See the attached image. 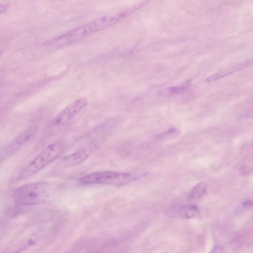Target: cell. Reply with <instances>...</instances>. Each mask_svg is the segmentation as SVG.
Here are the masks:
<instances>
[{
  "label": "cell",
  "instance_id": "4fadbf2b",
  "mask_svg": "<svg viewBox=\"0 0 253 253\" xmlns=\"http://www.w3.org/2000/svg\"><path fill=\"white\" fill-rule=\"evenodd\" d=\"M243 205L245 208L250 209L252 207L253 203L251 200H247L243 203Z\"/></svg>",
  "mask_w": 253,
  "mask_h": 253
},
{
  "label": "cell",
  "instance_id": "ba28073f",
  "mask_svg": "<svg viewBox=\"0 0 253 253\" xmlns=\"http://www.w3.org/2000/svg\"><path fill=\"white\" fill-rule=\"evenodd\" d=\"M180 212L185 217L191 218L199 212V208L196 205L188 204L184 205L181 208Z\"/></svg>",
  "mask_w": 253,
  "mask_h": 253
},
{
  "label": "cell",
  "instance_id": "7a4b0ae2",
  "mask_svg": "<svg viewBox=\"0 0 253 253\" xmlns=\"http://www.w3.org/2000/svg\"><path fill=\"white\" fill-rule=\"evenodd\" d=\"M145 175L144 173L101 171L85 175L81 177L79 181L85 185L101 184L121 186L134 181Z\"/></svg>",
  "mask_w": 253,
  "mask_h": 253
},
{
  "label": "cell",
  "instance_id": "9c48e42d",
  "mask_svg": "<svg viewBox=\"0 0 253 253\" xmlns=\"http://www.w3.org/2000/svg\"><path fill=\"white\" fill-rule=\"evenodd\" d=\"M206 193V188L203 182L197 184L191 192L189 198L190 200H196L202 197Z\"/></svg>",
  "mask_w": 253,
  "mask_h": 253
},
{
  "label": "cell",
  "instance_id": "8fae6325",
  "mask_svg": "<svg viewBox=\"0 0 253 253\" xmlns=\"http://www.w3.org/2000/svg\"><path fill=\"white\" fill-rule=\"evenodd\" d=\"M179 133V130L176 128H169L167 132L162 134L160 137H166L177 135Z\"/></svg>",
  "mask_w": 253,
  "mask_h": 253
},
{
  "label": "cell",
  "instance_id": "30bf717a",
  "mask_svg": "<svg viewBox=\"0 0 253 253\" xmlns=\"http://www.w3.org/2000/svg\"><path fill=\"white\" fill-rule=\"evenodd\" d=\"M186 88V87L185 86H172L167 89V91L165 93L170 94H178L183 92Z\"/></svg>",
  "mask_w": 253,
  "mask_h": 253
},
{
  "label": "cell",
  "instance_id": "52a82bcc",
  "mask_svg": "<svg viewBox=\"0 0 253 253\" xmlns=\"http://www.w3.org/2000/svg\"><path fill=\"white\" fill-rule=\"evenodd\" d=\"M251 64V61H247L246 62L236 65L232 68H230L228 70L215 73V74L208 77L207 79V81L208 82H211L218 80L221 78L227 76L232 73H234L248 67Z\"/></svg>",
  "mask_w": 253,
  "mask_h": 253
},
{
  "label": "cell",
  "instance_id": "5b68a950",
  "mask_svg": "<svg viewBox=\"0 0 253 253\" xmlns=\"http://www.w3.org/2000/svg\"><path fill=\"white\" fill-rule=\"evenodd\" d=\"M88 103L87 99L81 98L69 104L54 118L53 123L56 126H62L73 119Z\"/></svg>",
  "mask_w": 253,
  "mask_h": 253
},
{
  "label": "cell",
  "instance_id": "9a60e30c",
  "mask_svg": "<svg viewBox=\"0 0 253 253\" xmlns=\"http://www.w3.org/2000/svg\"><path fill=\"white\" fill-rule=\"evenodd\" d=\"M246 102L248 104H252L253 103V95H251L246 99Z\"/></svg>",
  "mask_w": 253,
  "mask_h": 253
},
{
  "label": "cell",
  "instance_id": "277c9868",
  "mask_svg": "<svg viewBox=\"0 0 253 253\" xmlns=\"http://www.w3.org/2000/svg\"><path fill=\"white\" fill-rule=\"evenodd\" d=\"M64 149V145L60 142L49 144L22 170L18 179H24L35 174L57 158Z\"/></svg>",
  "mask_w": 253,
  "mask_h": 253
},
{
  "label": "cell",
  "instance_id": "7c38bea8",
  "mask_svg": "<svg viewBox=\"0 0 253 253\" xmlns=\"http://www.w3.org/2000/svg\"><path fill=\"white\" fill-rule=\"evenodd\" d=\"M10 6L7 4H0V14L6 11Z\"/></svg>",
  "mask_w": 253,
  "mask_h": 253
},
{
  "label": "cell",
  "instance_id": "6da1fadb",
  "mask_svg": "<svg viewBox=\"0 0 253 253\" xmlns=\"http://www.w3.org/2000/svg\"><path fill=\"white\" fill-rule=\"evenodd\" d=\"M126 15L125 13L116 16H104L100 17L58 36L50 41L48 44L54 48L70 45L110 27L124 19Z\"/></svg>",
  "mask_w": 253,
  "mask_h": 253
},
{
  "label": "cell",
  "instance_id": "3957f363",
  "mask_svg": "<svg viewBox=\"0 0 253 253\" xmlns=\"http://www.w3.org/2000/svg\"><path fill=\"white\" fill-rule=\"evenodd\" d=\"M50 188L48 183L38 182L19 187L13 192V197L18 205L32 206L40 204L48 197Z\"/></svg>",
  "mask_w": 253,
  "mask_h": 253
},
{
  "label": "cell",
  "instance_id": "8992f818",
  "mask_svg": "<svg viewBox=\"0 0 253 253\" xmlns=\"http://www.w3.org/2000/svg\"><path fill=\"white\" fill-rule=\"evenodd\" d=\"M95 148L94 145H91L77 149L63 158V165L66 167H71L80 164L91 155Z\"/></svg>",
  "mask_w": 253,
  "mask_h": 253
},
{
  "label": "cell",
  "instance_id": "5bb4252c",
  "mask_svg": "<svg viewBox=\"0 0 253 253\" xmlns=\"http://www.w3.org/2000/svg\"><path fill=\"white\" fill-rule=\"evenodd\" d=\"M243 119H252L253 118V111L252 110L249 111L246 113L244 114L242 117Z\"/></svg>",
  "mask_w": 253,
  "mask_h": 253
}]
</instances>
